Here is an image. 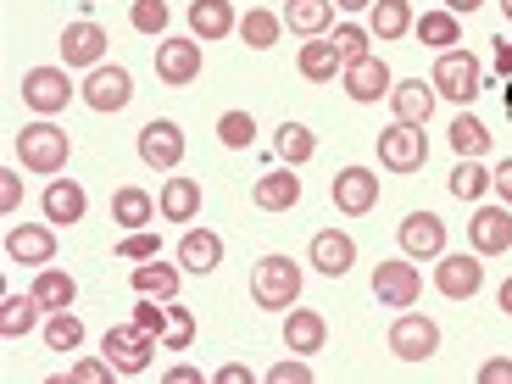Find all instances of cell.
Instances as JSON below:
<instances>
[{
    "label": "cell",
    "mask_w": 512,
    "mask_h": 384,
    "mask_svg": "<svg viewBox=\"0 0 512 384\" xmlns=\"http://www.w3.org/2000/svg\"><path fill=\"white\" fill-rule=\"evenodd\" d=\"M12 145H17V162H23L28 173H39V179H56V173H67V156H73V140H67V128H56L51 117H39V123H23Z\"/></svg>",
    "instance_id": "1"
},
{
    "label": "cell",
    "mask_w": 512,
    "mask_h": 384,
    "mask_svg": "<svg viewBox=\"0 0 512 384\" xmlns=\"http://www.w3.org/2000/svg\"><path fill=\"white\" fill-rule=\"evenodd\" d=\"M251 301L268 312H290L301 301V268H295V256H262L251 268Z\"/></svg>",
    "instance_id": "2"
},
{
    "label": "cell",
    "mask_w": 512,
    "mask_h": 384,
    "mask_svg": "<svg viewBox=\"0 0 512 384\" xmlns=\"http://www.w3.org/2000/svg\"><path fill=\"white\" fill-rule=\"evenodd\" d=\"M429 84H435V95H446V101H457V106H474L479 101V90H485V73H479V56L474 51H440V62H435V73H429Z\"/></svg>",
    "instance_id": "3"
},
{
    "label": "cell",
    "mask_w": 512,
    "mask_h": 384,
    "mask_svg": "<svg viewBox=\"0 0 512 384\" xmlns=\"http://www.w3.org/2000/svg\"><path fill=\"white\" fill-rule=\"evenodd\" d=\"M101 357L112 362V368L123 373V379H134V373L151 368V357H156V334L134 329V323H112V329L101 334Z\"/></svg>",
    "instance_id": "4"
},
{
    "label": "cell",
    "mask_w": 512,
    "mask_h": 384,
    "mask_svg": "<svg viewBox=\"0 0 512 384\" xmlns=\"http://www.w3.org/2000/svg\"><path fill=\"white\" fill-rule=\"evenodd\" d=\"M440 351V323L435 318H423V312H401L396 323H390V357L401 362H429Z\"/></svg>",
    "instance_id": "5"
},
{
    "label": "cell",
    "mask_w": 512,
    "mask_h": 384,
    "mask_svg": "<svg viewBox=\"0 0 512 384\" xmlns=\"http://www.w3.org/2000/svg\"><path fill=\"white\" fill-rule=\"evenodd\" d=\"M156 78H162V84H173V90L195 84V78H201V39H190V34L156 39Z\"/></svg>",
    "instance_id": "6"
},
{
    "label": "cell",
    "mask_w": 512,
    "mask_h": 384,
    "mask_svg": "<svg viewBox=\"0 0 512 384\" xmlns=\"http://www.w3.org/2000/svg\"><path fill=\"white\" fill-rule=\"evenodd\" d=\"M73 78H67V67H28L23 73V106H34L39 117H56L67 112V101H73Z\"/></svg>",
    "instance_id": "7"
},
{
    "label": "cell",
    "mask_w": 512,
    "mask_h": 384,
    "mask_svg": "<svg viewBox=\"0 0 512 384\" xmlns=\"http://www.w3.org/2000/svg\"><path fill=\"white\" fill-rule=\"evenodd\" d=\"M78 95H84L90 112H123V106L134 101V73L117 67V62H101V67H90V78H84Z\"/></svg>",
    "instance_id": "8"
},
{
    "label": "cell",
    "mask_w": 512,
    "mask_h": 384,
    "mask_svg": "<svg viewBox=\"0 0 512 384\" xmlns=\"http://www.w3.org/2000/svg\"><path fill=\"white\" fill-rule=\"evenodd\" d=\"M379 162L390 167V173H418V167L429 162V140H423V128L390 123L379 134Z\"/></svg>",
    "instance_id": "9"
},
{
    "label": "cell",
    "mask_w": 512,
    "mask_h": 384,
    "mask_svg": "<svg viewBox=\"0 0 512 384\" xmlns=\"http://www.w3.org/2000/svg\"><path fill=\"white\" fill-rule=\"evenodd\" d=\"M140 162L156 167V173H173L184 162V128L173 117H151L140 128Z\"/></svg>",
    "instance_id": "10"
},
{
    "label": "cell",
    "mask_w": 512,
    "mask_h": 384,
    "mask_svg": "<svg viewBox=\"0 0 512 384\" xmlns=\"http://www.w3.org/2000/svg\"><path fill=\"white\" fill-rule=\"evenodd\" d=\"M435 290L446 301H474L485 290V268H479V251H457V256H440L435 268Z\"/></svg>",
    "instance_id": "11"
},
{
    "label": "cell",
    "mask_w": 512,
    "mask_h": 384,
    "mask_svg": "<svg viewBox=\"0 0 512 384\" xmlns=\"http://www.w3.org/2000/svg\"><path fill=\"white\" fill-rule=\"evenodd\" d=\"M334 206L346 212V218H368L373 206H379V173H368V167H340L329 184Z\"/></svg>",
    "instance_id": "12"
},
{
    "label": "cell",
    "mask_w": 512,
    "mask_h": 384,
    "mask_svg": "<svg viewBox=\"0 0 512 384\" xmlns=\"http://www.w3.org/2000/svg\"><path fill=\"white\" fill-rule=\"evenodd\" d=\"M373 295H379L384 307L407 312V307H418L423 279H418V268H412V262H379V268H373Z\"/></svg>",
    "instance_id": "13"
},
{
    "label": "cell",
    "mask_w": 512,
    "mask_h": 384,
    "mask_svg": "<svg viewBox=\"0 0 512 384\" xmlns=\"http://www.w3.org/2000/svg\"><path fill=\"white\" fill-rule=\"evenodd\" d=\"M401 251L412 256V262H440L446 256V223L435 218V212H407V223H401Z\"/></svg>",
    "instance_id": "14"
},
{
    "label": "cell",
    "mask_w": 512,
    "mask_h": 384,
    "mask_svg": "<svg viewBox=\"0 0 512 384\" xmlns=\"http://www.w3.org/2000/svg\"><path fill=\"white\" fill-rule=\"evenodd\" d=\"M340 84H346V95H351L357 106L390 101V90H396V78H390V67H384L379 56H362V62H351L346 73H340Z\"/></svg>",
    "instance_id": "15"
},
{
    "label": "cell",
    "mask_w": 512,
    "mask_h": 384,
    "mask_svg": "<svg viewBox=\"0 0 512 384\" xmlns=\"http://www.w3.org/2000/svg\"><path fill=\"white\" fill-rule=\"evenodd\" d=\"M307 256H312V268H318L323 279H346V273L357 268V240L340 234V229H323V234H312Z\"/></svg>",
    "instance_id": "16"
},
{
    "label": "cell",
    "mask_w": 512,
    "mask_h": 384,
    "mask_svg": "<svg viewBox=\"0 0 512 384\" xmlns=\"http://www.w3.org/2000/svg\"><path fill=\"white\" fill-rule=\"evenodd\" d=\"M106 45H112V39H106L101 23H90V17H84V23H67L62 28V67H101Z\"/></svg>",
    "instance_id": "17"
},
{
    "label": "cell",
    "mask_w": 512,
    "mask_h": 384,
    "mask_svg": "<svg viewBox=\"0 0 512 384\" xmlns=\"http://www.w3.org/2000/svg\"><path fill=\"white\" fill-rule=\"evenodd\" d=\"M6 256H12L17 268H51L56 234L39 229V223H12V229H6Z\"/></svg>",
    "instance_id": "18"
},
{
    "label": "cell",
    "mask_w": 512,
    "mask_h": 384,
    "mask_svg": "<svg viewBox=\"0 0 512 384\" xmlns=\"http://www.w3.org/2000/svg\"><path fill=\"white\" fill-rule=\"evenodd\" d=\"M468 240H474L479 256L512 251V206H507V201H501V206H479L474 223H468Z\"/></svg>",
    "instance_id": "19"
},
{
    "label": "cell",
    "mask_w": 512,
    "mask_h": 384,
    "mask_svg": "<svg viewBox=\"0 0 512 384\" xmlns=\"http://www.w3.org/2000/svg\"><path fill=\"white\" fill-rule=\"evenodd\" d=\"M323 340H329L323 312H312V307H290V312H284V346H290L295 357H318Z\"/></svg>",
    "instance_id": "20"
},
{
    "label": "cell",
    "mask_w": 512,
    "mask_h": 384,
    "mask_svg": "<svg viewBox=\"0 0 512 384\" xmlns=\"http://www.w3.org/2000/svg\"><path fill=\"white\" fill-rule=\"evenodd\" d=\"M190 34L201 39V45H212V39H229V34H240V17H234V0H190Z\"/></svg>",
    "instance_id": "21"
},
{
    "label": "cell",
    "mask_w": 512,
    "mask_h": 384,
    "mask_svg": "<svg viewBox=\"0 0 512 384\" xmlns=\"http://www.w3.org/2000/svg\"><path fill=\"white\" fill-rule=\"evenodd\" d=\"M251 201H256V212H290V206L301 201L295 167H273V173H262V179L251 184Z\"/></svg>",
    "instance_id": "22"
},
{
    "label": "cell",
    "mask_w": 512,
    "mask_h": 384,
    "mask_svg": "<svg viewBox=\"0 0 512 384\" xmlns=\"http://www.w3.org/2000/svg\"><path fill=\"white\" fill-rule=\"evenodd\" d=\"M295 67H301V78H307V84H334V78L346 73V56L334 51L329 34H318V39H307V45H301Z\"/></svg>",
    "instance_id": "23"
},
{
    "label": "cell",
    "mask_w": 512,
    "mask_h": 384,
    "mask_svg": "<svg viewBox=\"0 0 512 384\" xmlns=\"http://www.w3.org/2000/svg\"><path fill=\"white\" fill-rule=\"evenodd\" d=\"M390 106H396V123L429 128V117H435V84L407 78V84H396V90H390Z\"/></svg>",
    "instance_id": "24"
},
{
    "label": "cell",
    "mask_w": 512,
    "mask_h": 384,
    "mask_svg": "<svg viewBox=\"0 0 512 384\" xmlns=\"http://www.w3.org/2000/svg\"><path fill=\"white\" fill-rule=\"evenodd\" d=\"M84 212H90V195H84V184H73V179H51L45 184V218L51 223H84Z\"/></svg>",
    "instance_id": "25"
},
{
    "label": "cell",
    "mask_w": 512,
    "mask_h": 384,
    "mask_svg": "<svg viewBox=\"0 0 512 384\" xmlns=\"http://www.w3.org/2000/svg\"><path fill=\"white\" fill-rule=\"evenodd\" d=\"M218 262H223V240H218L212 229H190V234L179 240V268H184V273L206 279V273L218 268Z\"/></svg>",
    "instance_id": "26"
},
{
    "label": "cell",
    "mask_w": 512,
    "mask_h": 384,
    "mask_svg": "<svg viewBox=\"0 0 512 384\" xmlns=\"http://www.w3.org/2000/svg\"><path fill=\"white\" fill-rule=\"evenodd\" d=\"M334 12H340L334 0H290V6H284V28L301 34V39H318L334 28Z\"/></svg>",
    "instance_id": "27"
},
{
    "label": "cell",
    "mask_w": 512,
    "mask_h": 384,
    "mask_svg": "<svg viewBox=\"0 0 512 384\" xmlns=\"http://www.w3.org/2000/svg\"><path fill=\"white\" fill-rule=\"evenodd\" d=\"M156 212H162V206H156L151 195L140 190V184H123V190L112 195V223H117L123 234H128V229H151Z\"/></svg>",
    "instance_id": "28"
},
{
    "label": "cell",
    "mask_w": 512,
    "mask_h": 384,
    "mask_svg": "<svg viewBox=\"0 0 512 384\" xmlns=\"http://www.w3.org/2000/svg\"><path fill=\"white\" fill-rule=\"evenodd\" d=\"M156 206H162L167 223H195L201 218V184L195 179H167L162 195H156Z\"/></svg>",
    "instance_id": "29"
},
{
    "label": "cell",
    "mask_w": 512,
    "mask_h": 384,
    "mask_svg": "<svg viewBox=\"0 0 512 384\" xmlns=\"http://www.w3.org/2000/svg\"><path fill=\"white\" fill-rule=\"evenodd\" d=\"M128 279H134V290H140V295H156V301H179L184 268H167L162 256H151V262H140V268L128 273Z\"/></svg>",
    "instance_id": "30"
},
{
    "label": "cell",
    "mask_w": 512,
    "mask_h": 384,
    "mask_svg": "<svg viewBox=\"0 0 512 384\" xmlns=\"http://www.w3.org/2000/svg\"><path fill=\"white\" fill-rule=\"evenodd\" d=\"M412 0H373L368 6V34L373 39H401V34H412Z\"/></svg>",
    "instance_id": "31"
},
{
    "label": "cell",
    "mask_w": 512,
    "mask_h": 384,
    "mask_svg": "<svg viewBox=\"0 0 512 384\" xmlns=\"http://www.w3.org/2000/svg\"><path fill=\"white\" fill-rule=\"evenodd\" d=\"M34 301L45 312H62V307H73L78 301V284H73V273H62V268H39V279H34Z\"/></svg>",
    "instance_id": "32"
},
{
    "label": "cell",
    "mask_w": 512,
    "mask_h": 384,
    "mask_svg": "<svg viewBox=\"0 0 512 384\" xmlns=\"http://www.w3.org/2000/svg\"><path fill=\"white\" fill-rule=\"evenodd\" d=\"M279 34H284V12H268V6H251L245 23H240V39L251 45V51H273Z\"/></svg>",
    "instance_id": "33"
},
{
    "label": "cell",
    "mask_w": 512,
    "mask_h": 384,
    "mask_svg": "<svg viewBox=\"0 0 512 384\" xmlns=\"http://www.w3.org/2000/svg\"><path fill=\"white\" fill-rule=\"evenodd\" d=\"M45 346H51L56 357H73V351L84 346V318H78L73 307L51 312V323H45Z\"/></svg>",
    "instance_id": "34"
},
{
    "label": "cell",
    "mask_w": 512,
    "mask_h": 384,
    "mask_svg": "<svg viewBox=\"0 0 512 384\" xmlns=\"http://www.w3.org/2000/svg\"><path fill=\"white\" fill-rule=\"evenodd\" d=\"M39 301H34V290L28 295H6V307H0V334H6V340H23L28 329H34V318H39Z\"/></svg>",
    "instance_id": "35"
},
{
    "label": "cell",
    "mask_w": 512,
    "mask_h": 384,
    "mask_svg": "<svg viewBox=\"0 0 512 384\" xmlns=\"http://www.w3.org/2000/svg\"><path fill=\"white\" fill-rule=\"evenodd\" d=\"M412 34H418L423 45H435V51H451L462 39V28H457V12H423L418 23H412Z\"/></svg>",
    "instance_id": "36"
},
{
    "label": "cell",
    "mask_w": 512,
    "mask_h": 384,
    "mask_svg": "<svg viewBox=\"0 0 512 384\" xmlns=\"http://www.w3.org/2000/svg\"><path fill=\"white\" fill-rule=\"evenodd\" d=\"M490 179H496V173H490L479 156H462L457 173H451V195H457V201H479V195L490 190Z\"/></svg>",
    "instance_id": "37"
},
{
    "label": "cell",
    "mask_w": 512,
    "mask_h": 384,
    "mask_svg": "<svg viewBox=\"0 0 512 384\" xmlns=\"http://www.w3.org/2000/svg\"><path fill=\"white\" fill-rule=\"evenodd\" d=\"M312 156H318V140H312V128L284 123V128H279V162H284V167H307Z\"/></svg>",
    "instance_id": "38"
},
{
    "label": "cell",
    "mask_w": 512,
    "mask_h": 384,
    "mask_svg": "<svg viewBox=\"0 0 512 384\" xmlns=\"http://www.w3.org/2000/svg\"><path fill=\"white\" fill-rule=\"evenodd\" d=\"M128 23H134V34L167 39V23H173V12H167V0H134V6H128Z\"/></svg>",
    "instance_id": "39"
},
{
    "label": "cell",
    "mask_w": 512,
    "mask_h": 384,
    "mask_svg": "<svg viewBox=\"0 0 512 384\" xmlns=\"http://www.w3.org/2000/svg\"><path fill=\"white\" fill-rule=\"evenodd\" d=\"M451 151H457V156H485L490 151V128L479 123V117L462 112L457 123H451Z\"/></svg>",
    "instance_id": "40"
},
{
    "label": "cell",
    "mask_w": 512,
    "mask_h": 384,
    "mask_svg": "<svg viewBox=\"0 0 512 384\" xmlns=\"http://www.w3.org/2000/svg\"><path fill=\"white\" fill-rule=\"evenodd\" d=\"M167 351H190L195 346V312L179 307V301H167V334H162Z\"/></svg>",
    "instance_id": "41"
},
{
    "label": "cell",
    "mask_w": 512,
    "mask_h": 384,
    "mask_svg": "<svg viewBox=\"0 0 512 384\" xmlns=\"http://www.w3.org/2000/svg\"><path fill=\"white\" fill-rule=\"evenodd\" d=\"M218 140L229 145V151H245V145L256 140V123H251V112H223V117H218Z\"/></svg>",
    "instance_id": "42"
},
{
    "label": "cell",
    "mask_w": 512,
    "mask_h": 384,
    "mask_svg": "<svg viewBox=\"0 0 512 384\" xmlns=\"http://www.w3.org/2000/svg\"><path fill=\"white\" fill-rule=\"evenodd\" d=\"M329 39H334V51L346 56V67L362 62V56H373V51H368V28H357V23H340Z\"/></svg>",
    "instance_id": "43"
},
{
    "label": "cell",
    "mask_w": 512,
    "mask_h": 384,
    "mask_svg": "<svg viewBox=\"0 0 512 384\" xmlns=\"http://www.w3.org/2000/svg\"><path fill=\"white\" fill-rule=\"evenodd\" d=\"M128 323L162 340V334H167V301H156V295H140V307H134V318H128Z\"/></svg>",
    "instance_id": "44"
},
{
    "label": "cell",
    "mask_w": 512,
    "mask_h": 384,
    "mask_svg": "<svg viewBox=\"0 0 512 384\" xmlns=\"http://www.w3.org/2000/svg\"><path fill=\"white\" fill-rule=\"evenodd\" d=\"M117 256H128V262H151V256H162V245H156L151 229H128L123 245H117Z\"/></svg>",
    "instance_id": "45"
},
{
    "label": "cell",
    "mask_w": 512,
    "mask_h": 384,
    "mask_svg": "<svg viewBox=\"0 0 512 384\" xmlns=\"http://www.w3.org/2000/svg\"><path fill=\"white\" fill-rule=\"evenodd\" d=\"M112 373H117V368H112L106 357H101V362H95V357H84V362H73V373H67V379H73V384H106Z\"/></svg>",
    "instance_id": "46"
},
{
    "label": "cell",
    "mask_w": 512,
    "mask_h": 384,
    "mask_svg": "<svg viewBox=\"0 0 512 384\" xmlns=\"http://www.w3.org/2000/svg\"><path fill=\"white\" fill-rule=\"evenodd\" d=\"M268 379H273V384H307V379H312V368H307V362H301V357L290 351V362H273V368H268Z\"/></svg>",
    "instance_id": "47"
},
{
    "label": "cell",
    "mask_w": 512,
    "mask_h": 384,
    "mask_svg": "<svg viewBox=\"0 0 512 384\" xmlns=\"http://www.w3.org/2000/svg\"><path fill=\"white\" fill-rule=\"evenodd\" d=\"M17 206H23V179H17V173H0V212L12 218Z\"/></svg>",
    "instance_id": "48"
},
{
    "label": "cell",
    "mask_w": 512,
    "mask_h": 384,
    "mask_svg": "<svg viewBox=\"0 0 512 384\" xmlns=\"http://www.w3.org/2000/svg\"><path fill=\"white\" fill-rule=\"evenodd\" d=\"M479 384H512V357H490V362H479Z\"/></svg>",
    "instance_id": "49"
},
{
    "label": "cell",
    "mask_w": 512,
    "mask_h": 384,
    "mask_svg": "<svg viewBox=\"0 0 512 384\" xmlns=\"http://www.w3.org/2000/svg\"><path fill=\"white\" fill-rule=\"evenodd\" d=\"M490 184H496V190H501V201L512 206V156H507V162L496 167V179H490Z\"/></svg>",
    "instance_id": "50"
},
{
    "label": "cell",
    "mask_w": 512,
    "mask_h": 384,
    "mask_svg": "<svg viewBox=\"0 0 512 384\" xmlns=\"http://www.w3.org/2000/svg\"><path fill=\"white\" fill-rule=\"evenodd\" d=\"M218 384H251V368H240V362H229V368H218Z\"/></svg>",
    "instance_id": "51"
},
{
    "label": "cell",
    "mask_w": 512,
    "mask_h": 384,
    "mask_svg": "<svg viewBox=\"0 0 512 384\" xmlns=\"http://www.w3.org/2000/svg\"><path fill=\"white\" fill-rule=\"evenodd\" d=\"M479 6H485V0H446V12H457V17L462 12H479Z\"/></svg>",
    "instance_id": "52"
},
{
    "label": "cell",
    "mask_w": 512,
    "mask_h": 384,
    "mask_svg": "<svg viewBox=\"0 0 512 384\" xmlns=\"http://www.w3.org/2000/svg\"><path fill=\"white\" fill-rule=\"evenodd\" d=\"M496 301H501V312H507V318H512V279H507V284H501V290H496Z\"/></svg>",
    "instance_id": "53"
},
{
    "label": "cell",
    "mask_w": 512,
    "mask_h": 384,
    "mask_svg": "<svg viewBox=\"0 0 512 384\" xmlns=\"http://www.w3.org/2000/svg\"><path fill=\"white\" fill-rule=\"evenodd\" d=\"M496 67H501V73H512V45H501V51H496Z\"/></svg>",
    "instance_id": "54"
},
{
    "label": "cell",
    "mask_w": 512,
    "mask_h": 384,
    "mask_svg": "<svg viewBox=\"0 0 512 384\" xmlns=\"http://www.w3.org/2000/svg\"><path fill=\"white\" fill-rule=\"evenodd\" d=\"M340 12H362V6H373V0H334Z\"/></svg>",
    "instance_id": "55"
},
{
    "label": "cell",
    "mask_w": 512,
    "mask_h": 384,
    "mask_svg": "<svg viewBox=\"0 0 512 384\" xmlns=\"http://www.w3.org/2000/svg\"><path fill=\"white\" fill-rule=\"evenodd\" d=\"M501 12H507V23H512V0H501Z\"/></svg>",
    "instance_id": "56"
}]
</instances>
